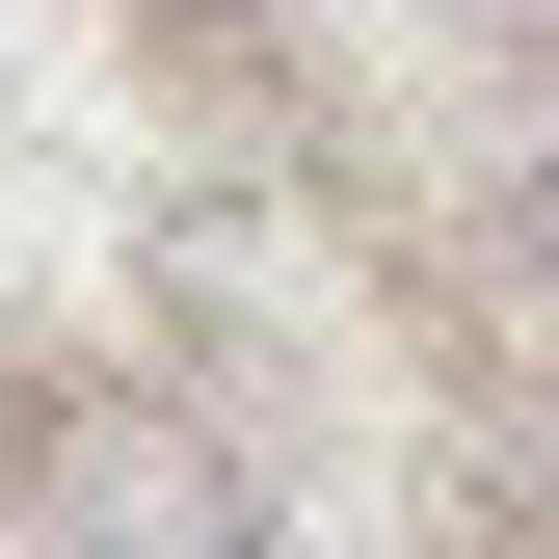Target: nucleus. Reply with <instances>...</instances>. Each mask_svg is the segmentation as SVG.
<instances>
[{
  "mask_svg": "<svg viewBox=\"0 0 559 559\" xmlns=\"http://www.w3.org/2000/svg\"><path fill=\"white\" fill-rule=\"evenodd\" d=\"M0 533H27V559H240L266 479L214 453V400H160V373H27V427H0Z\"/></svg>",
  "mask_w": 559,
  "mask_h": 559,
  "instance_id": "f257e3e1",
  "label": "nucleus"
},
{
  "mask_svg": "<svg viewBox=\"0 0 559 559\" xmlns=\"http://www.w3.org/2000/svg\"><path fill=\"white\" fill-rule=\"evenodd\" d=\"M427 27H479V53H559V0H427Z\"/></svg>",
  "mask_w": 559,
  "mask_h": 559,
  "instance_id": "f03ea898",
  "label": "nucleus"
},
{
  "mask_svg": "<svg viewBox=\"0 0 559 559\" xmlns=\"http://www.w3.org/2000/svg\"><path fill=\"white\" fill-rule=\"evenodd\" d=\"M240 559H294V533H240Z\"/></svg>",
  "mask_w": 559,
  "mask_h": 559,
  "instance_id": "7ed1b4c3",
  "label": "nucleus"
}]
</instances>
